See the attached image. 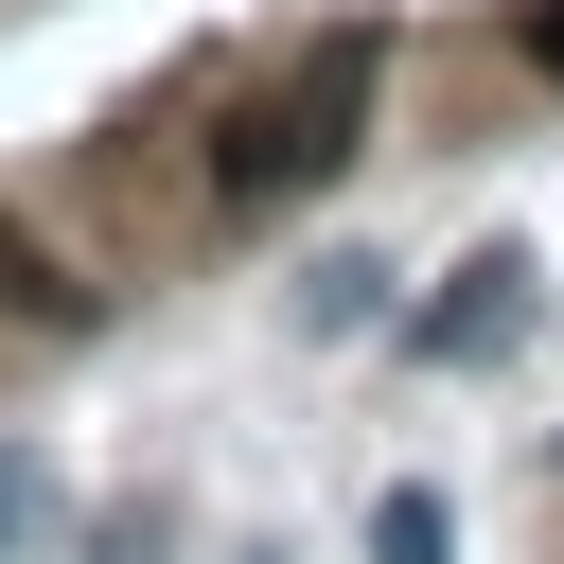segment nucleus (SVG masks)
Instances as JSON below:
<instances>
[{"mask_svg":"<svg viewBox=\"0 0 564 564\" xmlns=\"http://www.w3.org/2000/svg\"><path fill=\"white\" fill-rule=\"evenodd\" d=\"M370 300H388V264H352V247L300 264V335H370Z\"/></svg>","mask_w":564,"mask_h":564,"instance_id":"4","label":"nucleus"},{"mask_svg":"<svg viewBox=\"0 0 564 564\" xmlns=\"http://www.w3.org/2000/svg\"><path fill=\"white\" fill-rule=\"evenodd\" d=\"M529 300H546V264H529V247H476V264L423 300V370H494V352L529 335Z\"/></svg>","mask_w":564,"mask_h":564,"instance_id":"2","label":"nucleus"},{"mask_svg":"<svg viewBox=\"0 0 564 564\" xmlns=\"http://www.w3.org/2000/svg\"><path fill=\"white\" fill-rule=\"evenodd\" d=\"M370 564H458V511H441L423 476H388V494H370Z\"/></svg>","mask_w":564,"mask_h":564,"instance_id":"3","label":"nucleus"},{"mask_svg":"<svg viewBox=\"0 0 564 564\" xmlns=\"http://www.w3.org/2000/svg\"><path fill=\"white\" fill-rule=\"evenodd\" d=\"M35 546H53V458L0 441V564H35Z\"/></svg>","mask_w":564,"mask_h":564,"instance_id":"5","label":"nucleus"},{"mask_svg":"<svg viewBox=\"0 0 564 564\" xmlns=\"http://www.w3.org/2000/svg\"><path fill=\"white\" fill-rule=\"evenodd\" d=\"M88 564H159V511H106V546Z\"/></svg>","mask_w":564,"mask_h":564,"instance_id":"6","label":"nucleus"},{"mask_svg":"<svg viewBox=\"0 0 564 564\" xmlns=\"http://www.w3.org/2000/svg\"><path fill=\"white\" fill-rule=\"evenodd\" d=\"M370 88H388V53H370V35H317L282 88H247V106H229V141H212V194H229V212H282V194H317V176L352 159Z\"/></svg>","mask_w":564,"mask_h":564,"instance_id":"1","label":"nucleus"},{"mask_svg":"<svg viewBox=\"0 0 564 564\" xmlns=\"http://www.w3.org/2000/svg\"><path fill=\"white\" fill-rule=\"evenodd\" d=\"M529 70H564V0H529Z\"/></svg>","mask_w":564,"mask_h":564,"instance_id":"7","label":"nucleus"}]
</instances>
